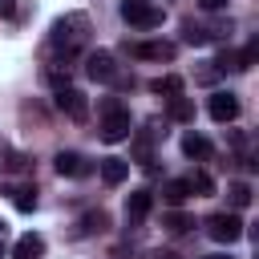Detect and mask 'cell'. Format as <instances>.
<instances>
[{"label": "cell", "mask_w": 259, "mask_h": 259, "mask_svg": "<svg viewBox=\"0 0 259 259\" xmlns=\"http://www.w3.org/2000/svg\"><path fill=\"white\" fill-rule=\"evenodd\" d=\"M85 45H89V16L85 12H65L57 24H53V32H49V49L69 65V61H77L81 53H85Z\"/></svg>", "instance_id": "cell-1"}, {"label": "cell", "mask_w": 259, "mask_h": 259, "mask_svg": "<svg viewBox=\"0 0 259 259\" xmlns=\"http://www.w3.org/2000/svg\"><path fill=\"white\" fill-rule=\"evenodd\" d=\"M134 134V117H130V109H121L113 97L105 101V117H101V142H125Z\"/></svg>", "instance_id": "cell-2"}, {"label": "cell", "mask_w": 259, "mask_h": 259, "mask_svg": "<svg viewBox=\"0 0 259 259\" xmlns=\"http://www.w3.org/2000/svg\"><path fill=\"white\" fill-rule=\"evenodd\" d=\"M121 20L134 24V28H158L162 24V8L150 4V0H121Z\"/></svg>", "instance_id": "cell-3"}, {"label": "cell", "mask_w": 259, "mask_h": 259, "mask_svg": "<svg viewBox=\"0 0 259 259\" xmlns=\"http://www.w3.org/2000/svg\"><path fill=\"white\" fill-rule=\"evenodd\" d=\"M53 101H57V109L69 117V121H85L89 117V101H85V93L77 89V85H57V93H53Z\"/></svg>", "instance_id": "cell-4"}, {"label": "cell", "mask_w": 259, "mask_h": 259, "mask_svg": "<svg viewBox=\"0 0 259 259\" xmlns=\"http://www.w3.org/2000/svg\"><path fill=\"white\" fill-rule=\"evenodd\" d=\"M206 235H210L214 243H239V239H243V219H239L235 210H219V214L206 219Z\"/></svg>", "instance_id": "cell-5"}, {"label": "cell", "mask_w": 259, "mask_h": 259, "mask_svg": "<svg viewBox=\"0 0 259 259\" xmlns=\"http://www.w3.org/2000/svg\"><path fill=\"white\" fill-rule=\"evenodd\" d=\"M85 73L93 77V81H101V85H117V61H113V53H105V49H97V53H89L85 57Z\"/></svg>", "instance_id": "cell-6"}, {"label": "cell", "mask_w": 259, "mask_h": 259, "mask_svg": "<svg viewBox=\"0 0 259 259\" xmlns=\"http://www.w3.org/2000/svg\"><path fill=\"white\" fill-rule=\"evenodd\" d=\"M206 113H210L214 121H235V117H239V97H235L231 89H214L210 101H206Z\"/></svg>", "instance_id": "cell-7"}, {"label": "cell", "mask_w": 259, "mask_h": 259, "mask_svg": "<svg viewBox=\"0 0 259 259\" xmlns=\"http://www.w3.org/2000/svg\"><path fill=\"white\" fill-rule=\"evenodd\" d=\"M53 166H57V174L61 178H85L93 166H89V158L85 154H77V150H61L57 158H53Z\"/></svg>", "instance_id": "cell-8"}, {"label": "cell", "mask_w": 259, "mask_h": 259, "mask_svg": "<svg viewBox=\"0 0 259 259\" xmlns=\"http://www.w3.org/2000/svg\"><path fill=\"white\" fill-rule=\"evenodd\" d=\"M150 210H154V194L150 190H130V198H125V223L130 227H142Z\"/></svg>", "instance_id": "cell-9"}, {"label": "cell", "mask_w": 259, "mask_h": 259, "mask_svg": "<svg viewBox=\"0 0 259 259\" xmlns=\"http://www.w3.org/2000/svg\"><path fill=\"white\" fill-rule=\"evenodd\" d=\"M130 53L134 57H142V61H174V45L170 40H146V45H130Z\"/></svg>", "instance_id": "cell-10"}, {"label": "cell", "mask_w": 259, "mask_h": 259, "mask_svg": "<svg viewBox=\"0 0 259 259\" xmlns=\"http://www.w3.org/2000/svg\"><path fill=\"white\" fill-rule=\"evenodd\" d=\"M182 89H186V81L178 77V73H162V77H154L150 81V93H158V97H182Z\"/></svg>", "instance_id": "cell-11"}, {"label": "cell", "mask_w": 259, "mask_h": 259, "mask_svg": "<svg viewBox=\"0 0 259 259\" xmlns=\"http://www.w3.org/2000/svg\"><path fill=\"white\" fill-rule=\"evenodd\" d=\"M182 154H186V158H194V162H206V158L214 154V146H210L202 134H194V130H190V134H182Z\"/></svg>", "instance_id": "cell-12"}, {"label": "cell", "mask_w": 259, "mask_h": 259, "mask_svg": "<svg viewBox=\"0 0 259 259\" xmlns=\"http://www.w3.org/2000/svg\"><path fill=\"white\" fill-rule=\"evenodd\" d=\"M130 178V162L125 158H101V182L105 186H121Z\"/></svg>", "instance_id": "cell-13"}, {"label": "cell", "mask_w": 259, "mask_h": 259, "mask_svg": "<svg viewBox=\"0 0 259 259\" xmlns=\"http://www.w3.org/2000/svg\"><path fill=\"white\" fill-rule=\"evenodd\" d=\"M40 255H45V239L32 235V231L20 235V239L12 243V259H40Z\"/></svg>", "instance_id": "cell-14"}, {"label": "cell", "mask_w": 259, "mask_h": 259, "mask_svg": "<svg viewBox=\"0 0 259 259\" xmlns=\"http://www.w3.org/2000/svg\"><path fill=\"white\" fill-rule=\"evenodd\" d=\"M130 138H134V162L150 166L154 162V130H134Z\"/></svg>", "instance_id": "cell-15"}, {"label": "cell", "mask_w": 259, "mask_h": 259, "mask_svg": "<svg viewBox=\"0 0 259 259\" xmlns=\"http://www.w3.org/2000/svg\"><path fill=\"white\" fill-rule=\"evenodd\" d=\"M162 198H166L170 206H182V202L190 198V182H186V178H166V182H162Z\"/></svg>", "instance_id": "cell-16"}, {"label": "cell", "mask_w": 259, "mask_h": 259, "mask_svg": "<svg viewBox=\"0 0 259 259\" xmlns=\"http://www.w3.org/2000/svg\"><path fill=\"white\" fill-rule=\"evenodd\" d=\"M8 194H12V206H16V210H24V214H28V210H36V186H32V182L12 186Z\"/></svg>", "instance_id": "cell-17"}, {"label": "cell", "mask_w": 259, "mask_h": 259, "mask_svg": "<svg viewBox=\"0 0 259 259\" xmlns=\"http://www.w3.org/2000/svg\"><path fill=\"white\" fill-rule=\"evenodd\" d=\"M166 117H170V121H194V101H190V97H170Z\"/></svg>", "instance_id": "cell-18"}, {"label": "cell", "mask_w": 259, "mask_h": 259, "mask_svg": "<svg viewBox=\"0 0 259 259\" xmlns=\"http://www.w3.org/2000/svg\"><path fill=\"white\" fill-rule=\"evenodd\" d=\"M210 65H214V73H243V57H239L235 49H223Z\"/></svg>", "instance_id": "cell-19"}, {"label": "cell", "mask_w": 259, "mask_h": 259, "mask_svg": "<svg viewBox=\"0 0 259 259\" xmlns=\"http://www.w3.org/2000/svg\"><path fill=\"white\" fill-rule=\"evenodd\" d=\"M162 227H166L170 235H186V231L194 227V219H190L186 210H170V214H162Z\"/></svg>", "instance_id": "cell-20"}, {"label": "cell", "mask_w": 259, "mask_h": 259, "mask_svg": "<svg viewBox=\"0 0 259 259\" xmlns=\"http://www.w3.org/2000/svg\"><path fill=\"white\" fill-rule=\"evenodd\" d=\"M101 231H109V214L105 210H89L81 219V235H101Z\"/></svg>", "instance_id": "cell-21"}, {"label": "cell", "mask_w": 259, "mask_h": 259, "mask_svg": "<svg viewBox=\"0 0 259 259\" xmlns=\"http://www.w3.org/2000/svg\"><path fill=\"white\" fill-rule=\"evenodd\" d=\"M182 40L186 45H206V28L198 20H182Z\"/></svg>", "instance_id": "cell-22"}, {"label": "cell", "mask_w": 259, "mask_h": 259, "mask_svg": "<svg viewBox=\"0 0 259 259\" xmlns=\"http://www.w3.org/2000/svg\"><path fill=\"white\" fill-rule=\"evenodd\" d=\"M227 194H231V206H235V210L251 206V186H247V182H231V190H227Z\"/></svg>", "instance_id": "cell-23"}, {"label": "cell", "mask_w": 259, "mask_h": 259, "mask_svg": "<svg viewBox=\"0 0 259 259\" xmlns=\"http://www.w3.org/2000/svg\"><path fill=\"white\" fill-rule=\"evenodd\" d=\"M186 182H190V194H214V182H210V174H206V170L190 174Z\"/></svg>", "instance_id": "cell-24"}, {"label": "cell", "mask_w": 259, "mask_h": 259, "mask_svg": "<svg viewBox=\"0 0 259 259\" xmlns=\"http://www.w3.org/2000/svg\"><path fill=\"white\" fill-rule=\"evenodd\" d=\"M4 166H8V170H28V154H12V150H8V154H4Z\"/></svg>", "instance_id": "cell-25"}, {"label": "cell", "mask_w": 259, "mask_h": 259, "mask_svg": "<svg viewBox=\"0 0 259 259\" xmlns=\"http://www.w3.org/2000/svg\"><path fill=\"white\" fill-rule=\"evenodd\" d=\"M239 57H243V69H251V65L259 61V40H251V45H247V49H243Z\"/></svg>", "instance_id": "cell-26"}, {"label": "cell", "mask_w": 259, "mask_h": 259, "mask_svg": "<svg viewBox=\"0 0 259 259\" xmlns=\"http://www.w3.org/2000/svg\"><path fill=\"white\" fill-rule=\"evenodd\" d=\"M206 12H219V8H227V0H198Z\"/></svg>", "instance_id": "cell-27"}, {"label": "cell", "mask_w": 259, "mask_h": 259, "mask_svg": "<svg viewBox=\"0 0 259 259\" xmlns=\"http://www.w3.org/2000/svg\"><path fill=\"white\" fill-rule=\"evenodd\" d=\"M16 12V0H0V16H12Z\"/></svg>", "instance_id": "cell-28"}, {"label": "cell", "mask_w": 259, "mask_h": 259, "mask_svg": "<svg viewBox=\"0 0 259 259\" xmlns=\"http://www.w3.org/2000/svg\"><path fill=\"white\" fill-rule=\"evenodd\" d=\"M154 259H178L174 251H154Z\"/></svg>", "instance_id": "cell-29"}, {"label": "cell", "mask_w": 259, "mask_h": 259, "mask_svg": "<svg viewBox=\"0 0 259 259\" xmlns=\"http://www.w3.org/2000/svg\"><path fill=\"white\" fill-rule=\"evenodd\" d=\"M206 259H227V255H206Z\"/></svg>", "instance_id": "cell-30"}]
</instances>
